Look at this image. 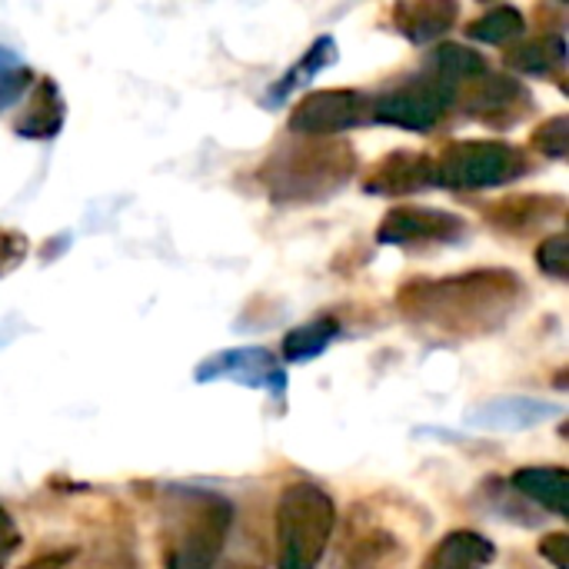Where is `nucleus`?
<instances>
[{"label": "nucleus", "mask_w": 569, "mask_h": 569, "mask_svg": "<svg viewBox=\"0 0 569 569\" xmlns=\"http://www.w3.org/2000/svg\"><path fill=\"white\" fill-rule=\"evenodd\" d=\"M527 303V283L503 267H480L453 277H417L397 290L403 320L453 340L497 333Z\"/></svg>", "instance_id": "f257e3e1"}, {"label": "nucleus", "mask_w": 569, "mask_h": 569, "mask_svg": "<svg viewBox=\"0 0 569 569\" xmlns=\"http://www.w3.org/2000/svg\"><path fill=\"white\" fill-rule=\"evenodd\" d=\"M357 173V150L343 137H293L257 170V183L277 203H320L340 193Z\"/></svg>", "instance_id": "f03ea898"}, {"label": "nucleus", "mask_w": 569, "mask_h": 569, "mask_svg": "<svg viewBox=\"0 0 569 569\" xmlns=\"http://www.w3.org/2000/svg\"><path fill=\"white\" fill-rule=\"evenodd\" d=\"M230 530L233 503L227 497L197 487H170L160 523L163 569H217Z\"/></svg>", "instance_id": "7ed1b4c3"}, {"label": "nucleus", "mask_w": 569, "mask_h": 569, "mask_svg": "<svg viewBox=\"0 0 569 569\" xmlns=\"http://www.w3.org/2000/svg\"><path fill=\"white\" fill-rule=\"evenodd\" d=\"M337 530V503L333 497L310 483H290L273 507V543L277 569H317L323 563L330 540Z\"/></svg>", "instance_id": "20e7f679"}, {"label": "nucleus", "mask_w": 569, "mask_h": 569, "mask_svg": "<svg viewBox=\"0 0 569 569\" xmlns=\"http://www.w3.org/2000/svg\"><path fill=\"white\" fill-rule=\"evenodd\" d=\"M533 170L523 147L507 140H453L437 157V187L443 190H490L513 183Z\"/></svg>", "instance_id": "39448f33"}, {"label": "nucleus", "mask_w": 569, "mask_h": 569, "mask_svg": "<svg viewBox=\"0 0 569 569\" xmlns=\"http://www.w3.org/2000/svg\"><path fill=\"white\" fill-rule=\"evenodd\" d=\"M453 97H457V90L450 83L420 70V73H413V77H407V80H400V83H393L373 97L370 123H387V127L410 130V133H427L450 113Z\"/></svg>", "instance_id": "423d86ee"}, {"label": "nucleus", "mask_w": 569, "mask_h": 569, "mask_svg": "<svg viewBox=\"0 0 569 569\" xmlns=\"http://www.w3.org/2000/svg\"><path fill=\"white\" fill-rule=\"evenodd\" d=\"M370 107H373V97L363 90H350V87L313 90L297 100V107L287 117V127L293 137L330 140L353 127L370 123Z\"/></svg>", "instance_id": "0eeeda50"}, {"label": "nucleus", "mask_w": 569, "mask_h": 569, "mask_svg": "<svg viewBox=\"0 0 569 569\" xmlns=\"http://www.w3.org/2000/svg\"><path fill=\"white\" fill-rule=\"evenodd\" d=\"M453 103H460V110L467 117H473L477 123L490 127V130H507L523 123L533 113V93L523 80L507 77V73H480L477 80L463 83L453 97Z\"/></svg>", "instance_id": "6e6552de"}, {"label": "nucleus", "mask_w": 569, "mask_h": 569, "mask_svg": "<svg viewBox=\"0 0 569 569\" xmlns=\"http://www.w3.org/2000/svg\"><path fill=\"white\" fill-rule=\"evenodd\" d=\"M193 380L197 383L227 380V383H240L250 390H267L277 400L287 397V370H283V360L270 347H233V350L210 353L207 360L197 363Z\"/></svg>", "instance_id": "1a4fd4ad"}, {"label": "nucleus", "mask_w": 569, "mask_h": 569, "mask_svg": "<svg viewBox=\"0 0 569 569\" xmlns=\"http://www.w3.org/2000/svg\"><path fill=\"white\" fill-rule=\"evenodd\" d=\"M467 220L437 207H393L377 227L383 247H420V243H457L467 237Z\"/></svg>", "instance_id": "9d476101"}, {"label": "nucleus", "mask_w": 569, "mask_h": 569, "mask_svg": "<svg viewBox=\"0 0 569 569\" xmlns=\"http://www.w3.org/2000/svg\"><path fill=\"white\" fill-rule=\"evenodd\" d=\"M363 190L370 197H410L437 190V157L423 150H393L367 170Z\"/></svg>", "instance_id": "9b49d317"}, {"label": "nucleus", "mask_w": 569, "mask_h": 569, "mask_svg": "<svg viewBox=\"0 0 569 569\" xmlns=\"http://www.w3.org/2000/svg\"><path fill=\"white\" fill-rule=\"evenodd\" d=\"M487 223L507 237H523L533 233L540 227H547L550 220L567 213V200L557 193H510L493 200L487 210Z\"/></svg>", "instance_id": "f8f14e48"}, {"label": "nucleus", "mask_w": 569, "mask_h": 569, "mask_svg": "<svg viewBox=\"0 0 569 569\" xmlns=\"http://www.w3.org/2000/svg\"><path fill=\"white\" fill-rule=\"evenodd\" d=\"M553 417H560L557 403L533 400V397H497V400L477 403L467 413V427L487 430V433H517V430H533Z\"/></svg>", "instance_id": "ddd939ff"}, {"label": "nucleus", "mask_w": 569, "mask_h": 569, "mask_svg": "<svg viewBox=\"0 0 569 569\" xmlns=\"http://www.w3.org/2000/svg\"><path fill=\"white\" fill-rule=\"evenodd\" d=\"M457 17H460V7L450 0H400L393 7V27L410 43H420V47L453 30Z\"/></svg>", "instance_id": "4468645a"}, {"label": "nucleus", "mask_w": 569, "mask_h": 569, "mask_svg": "<svg viewBox=\"0 0 569 569\" xmlns=\"http://www.w3.org/2000/svg\"><path fill=\"white\" fill-rule=\"evenodd\" d=\"M407 547L390 530H353L333 569H403Z\"/></svg>", "instance_id": "2eb2a0df"}, {"label": "nucleus", "mask_w": 569, "mask_h": 569, "mask_svg": "<svg viewBox=\"0 0 569 569\" xmlns=\"http://www.w3.org/2000/svg\"><path fill=\"white\" fill-rule=\"evenodd\" d=\"M33 83L37 87L30 93L27 110L13 120V133L23 137V140H50L63 127L67 103H63V97H60V90H57V83L50 77H40Z\"/></svg>", "instance_id": "dca6fc26"}, {"label": "nucleus", "mask_w": 569, "mask_h": 569, "mask_svg": "<svg viewBox=\"0 0 569 569\" xmlns=\"http://www.w3.org/2000/svg\"><path fill=\"white\" fill-rule=\"evenodd\" d=\"M497 560V547L477 530H450L423 560L420 569H487Z\"/></svg>", "instance_id": "f3484780"}, {"label": "nucleus", "mask_w": 569, "mask_h": 569, "mask_svg": "<svg viewBox=\"0 0 569 569\" xmlns=\"http://www.w3.org/2000/svg\"><path fill=\"white\" fill-rule=\"evenodd\" d=\"M510 490L537 503L543 513L567 517V483L569 473L563 467H520L510 480Z\"/></svg>", "instance_id": "a211bd4d"}, {"label": "nucleus", "mask_w": 569, "mask_h": 569, "mask_svg": "<svg viewBox=\"0 0 569 569\" xmlns=\"http://www.w3.org/2000/svg\"><path fill=\"white\" fill-rule=\"evenodd\" d=\"M567 60V40L563 33H540L533 40H520L503 53V63L527 77H550Z\"/></svg>", "instance_id": "6ab92c4d"}, {"label": "nucleus", "mask_w": 569, "mask_h": 569, "mask_svg": "<svg viewBox=\"0 0 569 569\" xmlns=\"http://www.w3.org/2000/svg\"><path fill=\"white\" fill-rule=\"evenodd\" d=\"M330 63H337V40L330 37V33H323V37H317L313 43H310V50L267 90V97H263V107H277V103H283L293 90H300V87H307L320 70H327Z\"/></svg>", "instance_id": "aec40b11"}, {"label": "nucleus", "mask_w": 569, "mask_h": 569, "mask_svg": "<svg viewBox=\"0 0 569 569\" xmlns=\"http://www.w3.org/2000/svg\"><path fill=\"white\" fill-rule=\"evenodd\" d=\"M423 70L440 77L443 83H450L453 90H460L463 83L477 80L480 73L490 70V63L483 60V53H477L473 47H463V43H440L427 53L423 60Z\"/></svg>", "instance_id": "412c9836"}, {"label": "nucleus", "mask_w": 569, "mask_h": 569, "mask_svg": "<svg viewBox=\"0 0 569 569\" xmlns=\"http://www.w3.org/2000/svg\"><path fill=\"white\" fill-rule=\"evenodd\" d=\"M340 333V320L323 313V317H313L293 330L283 333V343H280V360L287 363H310L317 360Z\"/></svg>", "instance_id": "4be33fe9"}, {"label": "nucleus", "mask_w": 569, "mask_h": 569, "mask_svg": "<svg viewBox=\"0 0 569 569\" xmlns=\"http://www.w3.org/2000/svg\"><path fill=\"white\" fill-rule=\"evenodd\" d=\"M523 33H527V13L520 7H510V3L490 7L487 13H480L477 20L467 23V37L480 40V43H490V47L520 40Z\"/></svg>", "instance_id": "5701e85b"}, {"label": "nucleus", "mask_w": 569, "mask_h": 569, "mask_svg": "<svg viewBox=\"0 0 569 569\" xmlns=\"http://www.w3.org/2000/svg\"><path fill=\"white\" fill-rule=\"evenodd\" d=\"M530 143H533V150H537V153H543V157H550V160H567V150H569L567 113H557V117L543 120V123L533 130Z\"/></svg>", "instance_id": "b1692460"}, {"label": "nucleus", "mask_w": 569, "mask_h": 569, "mask_svg": "<svg viewBox=\"0 0 569 569\" xmlns=\"http://www.w3.org/2000/svg\"><path fill=\"white\" fill-rule=\"evenodd\" d=\"M537 267L553 277V280H567L569 277V240L567 233H553L547 240H540L537 247Z\"/></svg>", "instance_id": "393cba45"}, {"label": "nucleus", "mask_w": 569, "mask_h": 569, "mask_svg": "<svg viewBox=\"0 0 569 569\" xmlns=\"http://www.w3.org/2000/svg\"><path fill=\"white\" fill-rule=\"evenodd\" d=\"M30 253V240L20 233V230H10V227H0V277L13 273Z\"/></svg>", "instance_id": "a878e982"}, {"label": "nucleus", "mask_w": 569, "mask_h": 569, "mask_svg": "<svg viewBox=\"0 0 569 569\" xmlns=\"http://www.w3.org/2000/svg\"><path fill=\"white\" fill-rule=\"evenodd\" d=\"M33 83V70L30 67H13L7 73H0V110H7L10 103H17L23 97V90Z\"/></svg>", "instance_id": "bb28decb"}, {"label": "nucleus", "mask_w": 569, "mask_h": 569, "mask_svg": "<svg viewBox=\"0 0 569 569\" xmlns=\"http://www.w3.org/2000/svg\"><path fill=\"white\" fill-rule=\"evenodd\" d=\"M567 533L563 530H553V533H543L540 540V557L550 560L557 569H567Z\"/></svg>", "instance_id": "cd10ccee"}, {"label": "nucleus", "mask_w": 569, "mask_h": 569, "mask_svg": "<svg viewBox=\"0 0 569 569\" xmlns=\"http://www.w3.org/2000/svg\"><path fill=\"white\" fill-rule=\"evenodd\" d=\"M73 560H77V550H73V547H67V550H50V553H43V557H37V560L23 563L20 569H67Z\"/></svg>", "instance_id": "c85d7f7f"}, {"label": "nucleus", "mask_w": 569, "mask_h": 569, "mask_svg": "<svg viewBox=\"0 0 569 569\" xmlns=\"http://www.w3.org/2000/svg\"><path fill=\"white\" fill-rule=\"evenodd\" d=\"M13 67H20L17 53H13V50H7V47H0V73H7V70H13Z\"/></svg>", "instance_id": "c756f323"}, {"label": "nucleus", "mask_w": 569, "mask_h": 569, "mask_svg": "<svg viewBox=\"0 0 569 569\" xmlns=\"http://www.w3.org/2000/svg\"><path fill=\"white\" fill-rule=\"evenodd\" d=\"M7 537H13V520H10L7 510L0 507V540H7Z\"/></svg>", "instance_id": "7c9ffc66"}]
</instances>
